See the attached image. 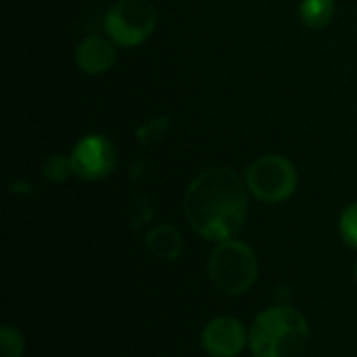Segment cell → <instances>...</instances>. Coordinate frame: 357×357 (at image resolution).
<instances>
[{
	"label": "cell",
	"mask_w": 357,
	"mask_h": 357,
	"mask_svg": "<svg viewBox=\"0 0 357 357\" xmlns=\"http://www.w3.org/2000/svg\"><path fill=\"white\" fill-rule=\"evenodd\" d=\"M247 184L228 167L201 172L184 192V215L190 228L213 243L234 238L247 220Z\"/></svg>",
	"instance_id": "1"
},
{
	"label": "cell",
	"mask_w": 357,
	"mask_h": 357,
	"mask_svg": "<svg viewBox=\"0 0 357 357\" xmlns=\"http://www.w3.org/2000/svg\"><path fill=\"white\" fill-rule=\"evenodd\" d=\"M307 343V320L289 305L264 310L249 331V347L255 357H303Z\"/></svg>",
	"instance_id": "2"
},
{
	"label": "cell",
	"mask_w": 357,
	"mask_h": 357,
	"mask_svg": "<svg viewBox=\"0 0 357 357\" xmlns=\"http://www.w3.org/2000/svg\"><path fill=\"white\" fill-rule=\"evenodd\" d=\"M259 276V264L255 251L243 241L228 238L215 245L209 255L211 284L230 297L245 295Z\"/></svg>",
	"instance_id": "3"
},
{
	"label": "cell",
	"mask_w": 357,
	"mask_h": 357,
	"mask_svg": "<svg viewBox=\"0 0 357 357\" xmlns=\"http://www.w3.org/2000/svg\"><path fill=\"white\" fill-rule=\"evenodd\" d=\"M245 184L255 199L282 203L297 188V169L282 155H264L249 165Z\"/></svg>",
	"instance_id": "4"
},
{
	"label": "cell",
	"mask_w": 357,
	"mask_h": 357,
	"mask_svg": "<svg viewBox=\"0 0 357 357\" xmlns=\"http://www.w3.org/2000/svg\"><path fill=\"white\" fill-rule=\"evenodd\" d=\"M157 25V10L149 0H117L105 15V31L117 46L142 44Z\"/></svg>",
	"instance_id": "5"
},
{
	"label": "cell",
	"mask_w": 357,
	"mask_h": 357,
	"mask_svg": "<svg viewBox=\"0 0 357 357\" xmlns=\"http://www.w3.org/2000/svg\"><path fill=\"white\" fill-rule=\"evenodd\" d=\"M69 159H71L73 174L82 180L92 182V180L107 178L115 169L117 151L109 138L100 134H90L73 146Z\"/></svg>",
	"instance_id": "6"
},
{
	"label": "cell",
	"mask_w": 357,
	"mask_h": 357,
	"mask_svg": "<svg viewBox=\"0 0 357 357\" xmlns=\"http://www.w3.org/2000/svg\"><path fill=\"white\" fill-rule=\"evenodd\" d=\"M201 343L211 357H236L249 343V333L241 320L220 316L205 324Z\"/></svg>",
	"instance_id": "7"
},
{
	"label": "cell",
	"mask_w": 357,
	"mask_h": 357,
	"mask_svg": "<svg viewBox=\"0 0 357 357\" xmlns=\"http://www.w3.org/2000/svg\"><path fill=\"white\" fill-rule=\"evenodd\" d=\"M117 61L115 42L102 36H88L75 48V63L88 75L107 73Z\"/></svg>",
	"instance_id": "8"
},
{
	"label": "cell",
	"mask_w": 357,
	"mask_h": 357,
	"mask_svg": "<svg viewBox=\"0 0 357 357\" xmlns=\"http://www.w3.org/2000/svg\"><path fill=\"white\" fill-rule=\"evenodd\" d=\"M144 243H146L149 253H153L161 261H176L184 251L182 232L176 226H169V224L153 228L146 234Z\"/></svg>",
	"instance_id": "9"
},
{
	"label": "cell",
	"mask_w": 357,
	"mask_h": 357,
	"mask_svg": "<svg viewBox=\"0 0 357 357\" xmlns=\"http://www.w3.org/2000/svg\"><path fill=\"white\" fill-rule=\"evenodd\" d=\"M299 17L307 27L322 29L335 17V0H301Z\"/></svg>",
	"instance_id": "10"
},
{
	"label": "cell",
	"mask_w": 357,
	"mask_h": 357,
	"mask_svg": "<svg viewBox=\"0 0 357 357\" xmlns=\"http://www.w3.org/2000/svg\"><path fill=\"white\" fill-rule=\"evenodd\" d=\"M25 351V341L21 333L13 326H2L0 331V356L2 357H21Z\"/></svg>",
	"instance_id": "11"
},
{
	"label": "cell",
	"mask_w": 357,
	"mask_h": 357,
	"mask_svg": "<svg viewBox=\"0 0 357 357\" xmlns=\"http://www.w3.org/2000/svg\"><path fill=\"white\" fill-rule=\"evenodd\" d=\"M42 174H44L46 180L61 184V182H65V180L69 178V174H73L71 159H69V157H63V155H52V157L44 163Z\"/></svg>",
	"instance_id": "12"
},
{
	"label": "cell",
	"mask_w": 357,
	"mask_h": 357,
	"mask_svg": "<svg viewBox=\"0 0 357 357\" xmlns=\"http://www.w3.org/2000/svg\"><path fill=\"white\" fill-rule=\"evenodd\" d=\"M339 230H341V238L345 241V245L357 251V203L349 205V207L341 213Z\"/></svg>",
	"instance_id": "13"
},
{
	"label": "cell",
	"mask_w": 357,
	"mask_h": 357,
	"mask_svg": "<svg viewBox=\"0 0 357 357\" xmlns=\"http://www.w3.org/2000/svg\"><path fill=\"white\" fill-rule=\"evenodd\" d=\"M165 126H167V121H165L163 117L153 119V121H149L144 128L138 130L136 138H138L142 144H153V142H157V140L165 134Z\"/></svg>",
	"instance_id": "14"
},
{
	"label": "cell",
	"mask_w": 357,
	"mask_h": 357,
	"mask_svg": "<svg viewBox=\"0 0 357 357\" xmlns=\"http://www.w3.org/2000/svg\"><path fill=\"white\" fill-rule=\"evenodd\" d=\"M356 278H357V264H356Z\"/></svg>",
	"instance_id": "15"
}]
</instances>
